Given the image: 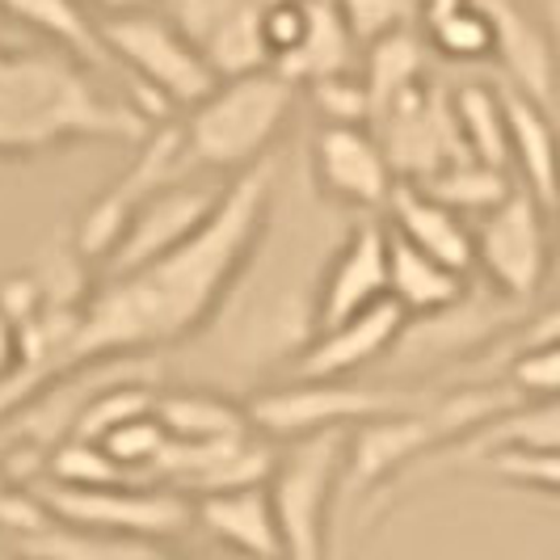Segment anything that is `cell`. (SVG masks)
<instances>
[{
    "label": "cell",
    "mask_w": 560,
    "mask_h": 560,
    "mask_svg": "<svg viewBox=\"0 0 560 560\" xmlns=\"http://www.w3.org/2000/svg\"><path fill=\"white\" fill-rule=\"evenodd\" d=\"M409 325V312L396 300H380L366 312L329 325L312 337L295 359V380H350L366 363H380Z\"/></svg>",
    "instance_id": "e0dca14e"
},
{
    "label": "cell",
    "mask_w": 560,
    "mask_h": 560,
    "mask_svg": "<svg viewBox=\"0 0 560 560\" xmlns=\"http://www.w3.org/2000/svg\"><path fill=\"white\" fill-rule=\"evenodd\" d=\"M523 304L489 291H468L459 304H451L443 312L430 316H409L405 334L396 341V359L413 366L430 363H472L477 354H485L502 334H510L523 320Z\"/></svg>",
    "instance_id": "8fae6325"
},
{
    "label": "cell",
    "mask_w": 560,
    "mask_h": 560,
    "mask_svg": "<svg viewBox=\"0 0 560 560\" xmlns=\"http://www.w3.org/2000/svg\"><path fill=\"white\" fill-rule=\"evenodd\" d=\"M472 249L489 287L527 308L552 275L548 211L523 186H514L505 202H498L472 224Z\"/></svg>",
    "instance_id": "ba28073f"
},
{
    "label": "cell",
    "mask_w": 560,
    "mask_h": 560,
    "mask_svg": "<svg viewBox=\"0 0 560 560\" xmlns=\"http://www.w3.org/2000/svg\"><path fill=\"white\" fill-rule=\"evenodd\" d=\"M430 388H388V384H350V380H291L282 388L257 393L245 405L257 434L270 439H308L325 430H354L363 421L413 413L430 405Z\"/></svg>",
    "instance_id": "5b68a950"
},
{
    "label": "cell",
    "mask_w": 560,
    "mask_h": 560,
    "mask_svg": "<svg viewBox=\"0 0 560 560\" xmlns=\"http://www.w3.org/2000/svg\"><path fill=\"white\" fill-rule=\"evenodd\" d=\"M451 110H455L459 140H464L472 161L493 168L510 165V131H505L502 93H493L489 84H464V89L451 93Z\"/></svg>",
    "instance_id": "83f0119b"
},
{
    "label": "cell",
    "mask_w": 560,
    "mask_h": 560,
    "mask_svg": "<svg viewBox=\"0 0 560 560\" xmlns=\"http://www.w3.org/2000/svg\"><path fill=\"white\" fill-rule=\"evenodd\" d=\"M47 468L56 485H72V489H102V485H122L127 477L118 464H114L102 443H89V439H68L47 455Z\"/></svg>",
    "instance_id": "f546056e"
},
{
    "label": "cell",
    "mask_w": 560,
    "mask_h": 560,
    "mask_svg": "<svg viewBox=\"0 0 560 560\" xmlns=\"http://www.w3.org/2000/svg\"><path fill=\"white\" fill-rule=\"evenodd\" d=\"M388 245L393 232L380 220H359L325 257L316 282V334L388 300Z\"/></svg>",
    "instance_id": "5bb4252c"
},
{
    "label": "cell",
    "mask_w": 560,
    "mask_h": 560,
    "mask_svg": "<svg viewBox=\"0 0 560 560\" xmlns=\"http://www.w3.org/2000/svg\"><path fill=\"white\" fill-rule=\"evenodd\" d=\"M493 30V59L505 68L510 89L552 110L560 93V47L552 30L523 0H472Z\"/></svg>",
    "instance_id": "2e32d148"
},
{
    "label": "cell",
    "mask_w": 560,
    "mask_h": 560,
    "mask_svg": "<svg viewBox=\"0 0 560 560\" xmlns=\"http://www.w3.org/2000/svg\"><path fill=\"white\" fill-rule=\"evenodd\" d=\"M9 552L22 560H182L143 535L77 532V527H63L51 518L34 532L9 535Z\"/></svg>",
    "instance_id": "603a6c76"
},
{
    "label": "cell",
    "mask_w": 560,
    "mask_h": 560,
    "mask_svg": "<svg viewBox=\"0 0 560 560\" xmlns=\"http://www.w3.org/2000/svg\"><path fill=\"white\" fill-rule=\"evenodd\" d=\"M93 13H102V18H118V13H143V9H152L156 0H84Z\"/></svg>",
    "instance_id": "ab89813d"
},
{
    "label": "cell",
    "mask_w": 560,
    "mask_h": 560,
    "mask_svg": "<svg viewBox=\"0 0 560 560\" xmlns=\"http://www.w3.org/2000/svg\"><path fill=\"white\" fill-rule=\"evenodd\" d=\"M312 106L325 114V122L337 127H371V97L359 72H337L308 84Z\"/></svg>",
    "instance_id": "e575fe53"
},
{
    "label": "cell",
    "mask_w": 560,
    "mask_h": 560,
    "mask_svg": "<svg viewBox=\"0 0 560 560\" xmlns=\"http://www.w3.org/2000/svg\"><path fill=\"white\" fill-rule=\"evenodd\" d=\"M388 232L409 241L425 257L443 261L455 275H472L477 270V249H472V228L464 215H455L439 198H430L413 182H396L388 198Z\"/></svg>",
    "instance_id": "ffe728a7"
},
{
    "label": "cell",
    "mask_w": 560,
    "mask_h": 560,
    "mask_svg": "<svg viewBox=\"0 0 560 560\" xmlns=\"http://www.w3.org/2000/svg\"><path fill=\"white\" fill-rule=\"evenodd\" d=\"M371 131L384 143L396 182L421 186V182H430L434 173H443L455 161H472L464 140H459L451 97L430 81L413 84L409 93L396 97L388 110L375 114Z\"/></svg>",
    "instance_id": "30bf717a"
},
{
    "label": "cell",
    "mask_w": 560,
    "mask_h": 560,
    "mask_svg": "<svg viewBox=\"0 0 560 560\" xmlns=\"http://www.w3.org/2000/svg\"><path fill=\"white\" fill-rule=\"evenodd\" d=\"M0 560H22V557H13V552H9V548H0Z\"/></svg>",
    "instance_id": "7bdbcfd3"
},
{
    "label": "cell",
    "mask_w": 560,
    "mask_h": 560,
    "mask_svg": "<svg viewBox=\"0 0 560 560\" xmlns=\"http://www.w3.org/2000/svg\"><path fill=\"white\" fill-rule=\"evenodd\" d=\"M300 102V84L279 68H261L236 81H220L195 110L182 118V140L190 165L215 173H245L261 165L266 152L279 143Z\"/></svg>",
    "instance_id": "3957f363"
},
{
    "label": "cell",
    "mask_w": 560,
    "mask_h": 560,
    "mask_svg": "<svg viewBox=\"0 0 560 560\" xmlns=\"http://www.w3.org/2000/svg\"><path fill=\"white\" fill-rule=\"evenodd\" d=\"M493 451H560V396L557 400H523L510 413L480 425L477 434L421 455L405 480L430 477L443 468H477Z\"/></svg>",
    "instance_id": "d6986e66"
},
{
    "label": "cell",
    "mask_w": 560,
    "mask_h": 560,
    "mask_svg": "<svg viewBox=\"0 0 560 560\" xmlns=\"http://www.w3.org/2000/svg\"><path fill=\"white\" fill-rule=\"evenodd\" d=\"M228 182L220 186H198L190 182H177L161 195H152L148 202L136 207V215L127 220L122 236L114 241V249L97 261V279H118V275H131L148 261L165 257L177 245H186L198 228L211 220V211L220 207Z\"/></svg>",
    "instance_id": "7c38bea8"
},
{
    "label": "cell",
    "mask_w": 560,
    "mask_h": 560,
    "mask_svg": "<svg viewBox=\"0 0 560 560\" xmlns=\"http://www.w3.org/2000/svg\"><path fill=\"white\" fill-rule=\"evenodd\" d=\"M102 447H106V455H110L127 477L148 480L152 464H156L161 451L168 447V434H165V425L156 421V413H140V418L114 425L110 434L102 439ZM148 485H152V480H148Z\"/></svg>",
    "instance_id": "4dcf8cb0"
},
{
    "label": "cell",
    "mask_w": 560,
    "mask_h": 560,
    "mask_svg": "<svg viewBox=\"0 0 560 560\" xmlns=\"http://www.w3.org/2000/svg\"><path fill=\"white\" fill-rule=\"evenodd\" d=\"M304 30H308V0H287V4L261 9V38L270 51V68L295 56V47L304 43Z\"/></svg>",
    "instance_id": "74e56055"
},
{
    "label": "cell",
    "mask_w": 560,
    "mask_h": 560,
    "mask_svg": "<svg viewBox=\"0 0 560 560\" xmlns=\"http://www.w3.org/2000/svg\"><path fill=\"white\" fill-rule=\"evenodd\" d=\"M195 518L228 544L236 557L245 560H282L279 514L270 502L266 485L249 489H228V493H207L195 502Z\"/></svg>",
    "instance_id": "44dd1931"
},
{
    "label": "cell",
    "mask_w": 560,
    "mask_h": 560,
    "mask_svg": "<svg viewBox=\"0 0 560 560\" xmlns=\"http://www.w3.org/2000/svg\"><path fill=\"white\" fill-rule=\"evenodd\" d=\"M425 43L443 59H459V63L493 56V30H489V22H485V13H480L477 4L425 22Z\"/></svg>",
    "instance_id": "d6a6232c"
},
{
    "label": "cell",
    "mask_w": 560,
    "mask_h": 560,
    "mask_svg": "<svg viewBox=\"0 0 560 560\" xmlns=\"http://www.w3.org/2000/svg\"><path fill=\"white\" fill-rule=\"evenodd\" d=\"M161 4H165L161 13L186 34V43L207 59V68L220 81L270 68L257 0H161Z\"/></svg>",
    "instance_id": "4fadbf2b"
},
{
    "label": "cell",
    "mask_w": 560,
    "mask_h": 560,
    "mask_svg": "<svg viewBox=\"0 0 560 560\" xmlns=\"http://www.w3.org/2000/svg\"><path fill=\"white\" fill-rule=\"evenodd\" d=\"M354 34L341 18V4L337 0H308V30H304V43L295 47V56H287L282 63H275L282 77L300 84H312L320 77H337V72H359L354 68Z\"/></svg>",
    "instance_id": "484cf974"
},
{
    "label": "cell",
    "mask_w": 560,
    "mask_h": 560,
    "mask_svg": "<svg viewBox=\"0 0 560 560\" xmlns=\"http://www.w3.org/2000/svg\"><path fill=\"white\" fill-rule=\"evenodd\" d=\"M270 207L275 165L261 161L228 177L220 207L186 245L131 275L97 279V291L81 304L72 334L38 388L93 363H136L161 346H177L207 329L261 249L270 232Z\"/></svg>",
    "instance_id": "6da1fadb"
},
{
    "label": "cell",
    "mask_w": 560,
    "mask_h": 560,
    "mask_svg": "<svg viewBox=\"0 0 560 560\" xmlns=\"http://www.w3.org/2000/svg\"><path fill=\"white\" fill-rule=\"evenodd\" d=\"M0 13L13 18L18 26L34 30L47 47H56L63 56H72L77 63H84L89 72H97L102 81L122 84V93L136 102V110H143V97L136 81L118 68V59L110 56L106 38H102V18H93V9L84 0H0ZM148 114V110H143ZM152 118V114H148Z\"/></svg>",
    "instance_id": "ac0fdd59"
},
{
    "label": "cell",
    "mask_w": 560,
    "mask_h": 560,
    "mask_svg": "<svg viewBox=\"0 0 560 560\" xmlns=\"http://www.w3.org/2000/svg\"><path fill=\"white\" fill-rule=\"evenodd\" d=\"M505 384L523 400H557L560 396V341L523 350L505 363Z\"/></svg>",
    "instance_id": "d590c367"
},
{
    "label": "cell",
    "mask_w": 560,
    "mask_h": 560,
    "mask_svg": "<svg viewBox=\"0 0 560 560\" xmlns=\"http://www.w3.org/2000/svg\"><path fill=\"white\" fill-rule=\"evenodd\" d=\"M505 131H510V165H518L523 190L557 215L560 198V136L544 106H535L532 97L505 89Z\"/></svg>",
    "instance_id": "7402d4cb"
},
{
    "label": "cell",
    "mask_w": 560,
    "mask_h": 560,
    "mask_svg": "<svg viewBox=\"0 0 560 560\" xmlns=\"http://www.w3.org/2000/svg\"><path fill=\"white\" fill-rule=\"evenodd\" d=\"M480 472H493L527 489L560 493V451H493L477 464Z\"/></svg>",
    "instance_id": "8d00e7d4"
},
{
    "label": "cell",
    "mask_w": 560,
    "mask_h": 560,
    "mask_svg": "<svg viewBox=\"0 0 560 560\" xmlns=\"http://www.w3.org/2000/svg\"><path fill=\"white\" fill-rule=\"evenodd\" d=\"M472 291L468 275H455L443 261L425 257L409 241L393 236L388 245V300H396L409 316H430L459 304Z\"/></svg>",
    "instance_id": "cb8c5ba5"
},
{
    "label": "cell",
    "mask_w": 560,
    "mask_h": 560,
    "mask_svg": "<svg viewBox=\"0 0 560 560\" xmlns=\"http://www.w3.org/2000/svg\"><path fill=\"white\" fill-rule=\"evenodd\" d=\"M152 413L165 425L168 439H177V443H224V439L253 434L249 409L232 405L220 393H198V388L156 393Z\"/></svg>",
    "instance_id": "d4e9b609"
},
{
    "label": "cell",
    "mask_w": 560,
    "mask_h": 560,
    "mask_svg": "<svg viewBox=\"0 0 560 560\" xmlns=\"http://www.w3.org/2000/svg\"><path fill=\"white\" fill-rule=\"evenodd\" d=\"M30 498L43 505L51 523L77 527V532L102 535H143V539H165L195 527V502L177 489H156L148 480H122L102 489H72L56 480H34Z\"/></svg>",
    "instance_id": "52a82bcc"
},
{
    "label": "cell",
    "mask_w": 560,
    "mask_h": 560,
    "mask_svg": "<svg viewBox=\"0 0 560 560\" xmlns=\"http://www.w3.org/2000/svg\"><path fill=\"white\" fill-rule=\"evenodd\" d=\"M523 4L532 9L544 26L552 30V38H557V47H560V0H523Z\"/></svg>",
    "instance_id": "60d3db41"
},
{
    "label": "cell",
    "mask_w": 560,
    "mask_h": 560,
    "mask_svg": "<svg viewBox=\"0 0 560 560\" xmlns=\"http://www.w3.org/2000/svg\"><path fill=\"white\" fill-rule=\"evenodd\" d=\"M421 190L430 198H439L443 207H451L455 215L480 220L485 211H493L498 202L510 198L514 182L505 177V168L480 165V161H455L443 173H434L430 182H421Z\"/></svg>",
    "instance_id": "f1b7e54d"
},
{
    "label": "cell",
    "mask_w": 560,
    "mask_h": 560,
    "mask_svg": "<svg viewBox=\"0 0 560 560\" xmlns=\"http://www.w3.org/2000/svg\"><path fill=\"white\" fill-rule=\"evenodd\" d=\"M156 122L56 47H0V161L72 143H140Z\"/></svg>",
    "instance_id": "7a4b0ae2"
},
{
    "label": "cell",
    "mask_w": 560,
    "mask_h": 560,
    "mask_svg": "<svg viewBox=\"0 0 560 560\" xmlns=\"http://www.w3.org/2000/svg\"><path fill=\"white\" fill-rule=\"evenodd\" d=\"M557 220H560V198H557ZM548 291H560V224H557V241H552V275H548Z\"/></svg>",
    "instance_id": "b9f144b4"
},
{
    "label": "cell",
    "mask_w": 560,
    "mask_h": 560,
    "mask_svg": "<svg viewBox=\"0 0 560 560\" xmlns=\"http://www.w3.org/2000/svg\"><path fill=\"white\" fill-rule=\"evenodd\" d=\"M312 177L325 198H337L359 211H384L396 190L388 152L371 127L325 122L312 140Z\"/></svg>",
    "instance_id": "9a60e30c"
},
{
    "label": "cell",
    "mask_w": 560,
    "mask_h": 560,
    "mask_svg": "<svg viewBox=\"0 0 560 560\" xmlns=\"http://www.w3.org/2000/svg\"><path fill=\"white\" fill-rule=\"evenodd\" d=\"M552 341H560V291H552V304H548V308H539L535 316L518 320V325H514L510 334L498 337L485 354H477V359H472L477 371H468L464 380H489V371L505 366L514 354L535 350V346H552Z\"/></svg>",
    "instance_id": "1f68e13d"
},
{
    "label": "cell",
    "mask_w": 560,
    "mask_h": 560,
    "mask_svg": "<svg viewBox=\"0 0 560 560\" xmlns=\"http://www.w3.org/2000/svg\"><path fill=\"white\" fill-rule=\"evenodd\" d=\"M195 173L198 168L190 165V152L182 140V122H165V127L156 122L140 140V152L131 156V165L122 168V177L110 182V190H102L89 202L81 228H77V253L84 261H102L114 249V241L122 236V228L136 215L140 202L177 186V182H190Z\"/></svg>",
    "instance_id": "9c48e42d"
},
{
    "label": "cell",
    "mask_w": 560,
    "mask_h": 560,
    "mask_svg": "<svg viewBox=\"0 0 560 560\" xmlns=\"http://www.w3.org/2000/svg\"><path fill=\"white\" fill-rule=\"evenodd\" d=\"M337 4H341V18L354 34L359 51H366L371 43L388 38L396 30H409L421 13V0H337Z\"/></svg>",
    "instance_id": "836d02e7"
},
{
    "label": "cell",
    "mask_w": 560,
    "mask_h": 560,
    "mask_svg": "<svg viewBox=\"0 0 560 560\" xmlns=\"http://www.w3.org/2000/svg\"><path fill=\"white\" fill-rule=\"evenodd\" d=\"M18 366H22V334H18V325L0 312V384H4Z\"/></svg>",
    "instance_id": "f35d334b"
},
{
    "label": "cell",
    "mask_w": 560,
    "mask_h": 560,
    "mask_svg": "<svg viewBox=\"0 0 560 560\" xmlns=\"http://www.w3.org/2000/svg\"><path fill=\"white\" fill-rule=\"evenodd\" d=\"M102 38L118 59V68L136 81L152 122L168 118V110H195L220 84L207 59L186 43V34L156 9L102 18Z\"/></svg>",
    "instance_id": "277c9868"
},
{
    "label": "cell",
    "mask_w": 560,
    "mask_h": 560,
    "mask_svg": "<svg viewBox=\"0 0 560 560\" xmlns=\"http://www.w3.org/2000/svg\"><path fill=\"white\" fill-rule=\"evenodd\" d=\"M257 4H261V9H266V4H287V0H257Z\"/></svg>",
    "instance_id": "ee69618b"
},
{
    "label": "cell",
    "mask_w": 560,
    "mask_h": 560,
    "mask_svg": "<svg viewBox=\"0 0 560 560\" xmlns=\"http://www.w3.org/2000/svg\"><path fill=\"white\" fill-rule=\"evenodd\" d=\"M359 77L366 84V97H371V122L375 114L388 110L400 93H409L413 84L425 81V38L418 30H396L388 38L371 43L363 51V68Z\"/></svg>",
    "instance_id": "4316f807"
},
{
    "label": "cell",
    "mask_w": 560,
    "mask_h": 560,
    "mask_svg": "<svg viewBox=\"0 0 560 560\" xmlns=\"http://www.w3.org/2000/svg\"><path fill=\"white\" fill-rule=\"evenodd\" d=\"M350 430H325L291 439L270 472V502L279 514L282 560H329V505L337 502V480L346 459Z\"/></svg>",
    "instance_id": "8992f818"
},
{
    "label": "cell",
    "mask_w": 560,
    "mask_h": 560,
    "mask_svg": "<svg viewBox=\"0 0 560 560\" xmlns=\"http://www.w3.org/2000/svg\"><path fill=\"white\" fill-rule=\"evenodd\" d=\"M236 560H245V557H236Z\"/></svg>",
    "instance_id": "bcb514c9"
},
{
    "label": "cell",
    "mask_w": 560,
    "mask_h": 560,
    "mask_svg": "<svg viewBox=\"0 0 560 560\" xmlns=\"http://www.w3.org/2000/svg\"><path fill=\"white\" fill-rule=\"evenodd\" d=\"M329 560H341V548H337V552H334V557H329Z\"/></svg>",
    "instance_id": "f6af8a7d"
}]
</instances>
